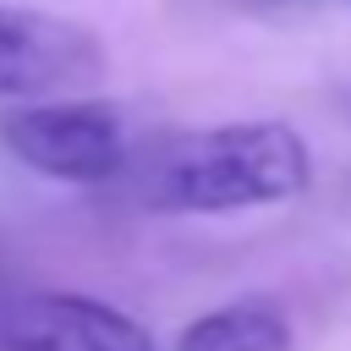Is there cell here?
<instances>
[{
  "mask_svg": "<svg viewBox=\"0 0 351 351\" xmlns=\"http://www.w3.org/2000/svg\"><path fill=\"white\" fill-rule=\"evenodd\" d=\"M126 176L154 214H241L302 197L313 154L285 121H214L137 148Z\"/></svg>",
  "mask_w": 351,
  "mask_h": 351,
  "instance_id": "6da1fadb",
  "label": "cell"
},
{
  "mask_svg": "<svg viewBox=\"0 0 351 351\" xmlns=\"http://www.w3.org/2000/svg\"><path fill=\"white\" fill-rule=\"evenodd\" d=\"M0 143L33 176L71 181V186L126 181L132 154H137V137H132L126 115L99 93L22 104V110H11L0 121Z\"/></svg>",
  "mask_w": 351,
  "mask_h": 351,
  "instance_id": "7a4b0ae2",
  "label": "cell"
},
{
  "mask_svg": "<svg viewBox=\"0 0 351 351\" xmlns=\"http://www.w3.org/2000/svg\"><path fill=\"white\" fill-rule=\"evenodd\" d=\"M104 38L88 22L33 5H0V99H82L104 82Z\"/></svg>",
  "mask_w": 351,
  "mask_h": 351,
  "instance_id": "3957f363",
  "label": "cell"
},
{
  "mask_svg": "<svg viewBox=\"0 0 351 351\" xmlns=\"http://www.w3.org/2000/svg\"><path fill=\"white\" fill-rule=\"evenodd\" d=\"M0 351H159L115 302L88 291H27L0 307Z\"/></svg>",
  "mask_w": 351,
  "mask_h": 351,
  "instance_id": "277c9868",
  "label": "cell"
},
{
  "mask_svg": "<svg viewBox=\"0 0 351 351\" xmlns=\"http://www.w3.org/2000/svg\"><path fill=\"white\" fill-rule=\"evenodd\" d=\"M176 351H296V329L269 296L225 302L176 335Z\"/></svg>",
  "mask_w": 351,
  "mask_h": 351,
  "instance_id": "5b68a950",
  "label": "cell"
}]
</instances>
